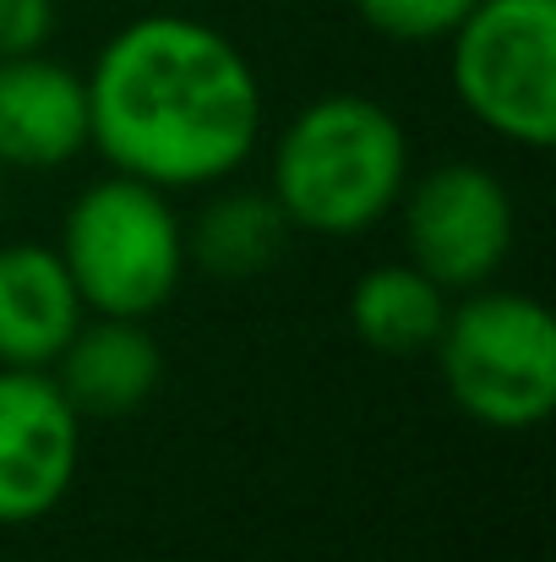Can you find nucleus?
Segmentation results:
<instances>
[{"label": "nucleus", "mask_w": 556, "mask_h": 562, "mask_svg": "<svg viewBox=\"0 0 556 562\" xmlns=\"http://www.w3.org/2000/svg\"><path fill=\"white\" fill-rule=\"evenodd\" d=\"M88 148L159 191L229 181L262 137V82L218 27L154 11L104 38L88 66Z\"/></svg>", "instance_id": "nucleus-1"}, {"label": "nucleus", "mask_w": 556, "mask_h": 562, "mask_svg": "<svg viewBox=\"0 0 556 562\" xmlns=\"http://www.w3.org/2000/svg\"><path fill=\"white\" fill-rule=\"evenodd\" d=\"M409 181V137L387 104L366 93L311 99L273 148L268 191L290 229L361 235L398 207Z\"/></svg>", "instance_id": "nucleus-2"}, {"label": "nucleus", "mask_w": 556, "mask_h": 562, "mask_svg": "<svg viewBox=\"0 0 556 562\" xmlns=\"http://www.w3.org/2000/svg\"><path fill=\"white\" fill-rule=\"evenodd\" d=\"M77 295L99 317H154L185 273V218L170 191L110 170L82 191L55 240Z\"/></svg>", "instance_id": "nucleus-3"}, {"label": "nucleus", "mask_w": 556, "mask_h": 562, "mask_svg": "<svg viewBox=\"0 0 556 562\" xmlns=\"http://www.w3.org/2000/svg\"><path fill=\"white\" fill-rule=\"evenodd\" d=\"M447 398L491 431H535L556 409V317L519 290H464L436 334Z\"/></svg>", "instance_id": "nucleus-4"}, {"label": "nucleus", "mask_w": 556, "mask_h": 562, "mask_svg": "<svg viewBox=\"0 0 556 562\" xmlns=\"http://www.w3.org/2000/svg\"><path fill=\"white\" fill-rule=\"evenodd\" d=\"M458 104L519 148L556 143V0H475L447 33Z\"/></svg>", "instance_id": "nucleus-5"}, {"label": "nucleus", "mask_w": 556, "mask_h": 562, "mask_svg": "<svg viewBox=\"0 0 556 562\" xmlns=\"http://www.w3.org/2000/svg\"><path fill=\"white\" fill-rule=\"evenodd\" d=\"M398 213H404L409 262L442 290L491 284L519 229L508 187L486 165H469V159H447V165H431L420 181H404Z\"/></svg>", "instance_id": "nucleus-6"}, {"label": "nucleus", "mask_w": 556, "mask_h": 562, "mask_svg": "<svg viewBox=\"0 0 556 562\" xmlns=\"http://www.w3.org/2000/svg\"><path fill=\"white\" fill-rule=\"evenodd\" d=\"M82 464V415L60 382L33 367H0V525L55 514Z\"/></svg>", "instance_id": "nucleus-7"}, {"label": "nucleus", "mask_w": 556, "mask_h": 562, "mask_svg": "<svg viewBox=\"0 0 556 562\" xmlns=\"http://www.w3.org/2000/svg\"><path fill=\"white\" fill-rule=\"evenodd\" d=\"M88 148V82L33 55L0 60V165L5 170H60Z\"/></svg>", "instance_id": "nucleus-8"}, {"label": "nucleus", "mask_w": 556, "mask_h": 562, "mask_svg": "<svg viewBox=\"0 0 556 562\" xmlns=\"http://www.w3.org/2000/svg\"><path fill=\"white\" fill-rule=\"evenodd\" d=\"M49 376L71 398L82 420H121L143 409L164 376V350L148 334V317H82V328L66 339Z\"/></svg>", "instance_id": "nucleus-9"}, {"label": "nucleus", "mask_w": 556, "mask_h": 562, "mask_svg": "<svg viewBox=\"0 0 556 562\" xmlns=\"http://www.w3.org/2000/svg\"><path fill=\"white\" fill-rule=\"evenodd\" d=\"M82 317L88 306L55 246H0V367L49 372L66 339L82 328Z\"/></svg>", "instance_id": "nucleus-10"}, {"label": "nucleus", "mask_w": 556, "mask_h": 562, "mask_svg": "<svg viewBox=\"0 0 556 562\" xmlns=\"http://www.w3.org/2000/svg\"><path fill=\"white\" fill-rule=\"evenodd\" d=\"M447 317V290L425 279L409 257L376 262L350 290V328L376 356H420L436 345Z\"/></svg>", "instance_id": "nucleus-11"}, {"label": "nucleus", "mask_w": 556, "mask_h": 562, "mask_svg": "<svg viewBox=\"0 0 556 562\" xmlns=\"http://www.w3.org/2000/svg\"><path fill=\"white\" fill-rule=\"evenodd\" d=\"M284 240L290 218L273 191H218L185 224V262L218 279H251L284 251Z\"/></svg>", "instance_id": "nucleus-12"}, {"label": "nucleus", "mask_w": 556, "mask_h": 562, "mask_svg": "<svg viewBox=\"0 0 556 562\" xmlns=\"http://www.w3.org/2000/svg\"><path fill=\"white\" fill-rule=\"evenodd\" d=\"M361 22L398 44H447V33L475 11V0H355Z\"/></svg>", "instance_id": "nucleus-13"}, {"label": "nucleus", "mask_w": 556, "mask_h": 562, "mask_svg": "<svg viewBox=\"0 0 556 562\" xmlns=\"http://www.w3.org/2000/svg\"><path fill=\"white\" fill-rule=\"evenodd\" d=\"M55 33V0H0V60L33 55Z\"/></svg>", "instance_id": "nucleus-14"}, {"label": "nucleus", "mask_w": 556, "mask_h": 562, "mask_svg": "<svg viewBox=\"0 0 556 562\" xmlns=\"http://www.w3.org/2000/svg\"><path fill=\"white\" fill-rule=\"evenodd\" d=\"M0 202H5V165H0Z\"/></svg>", "instance_id": "nucleus-15"}]
</instances>
